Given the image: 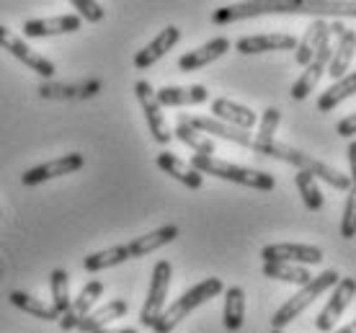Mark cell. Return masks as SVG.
Here are the masks:
<instances>
[{
	"label": "cell",
	"mask_w": 356,
	"mask_h": 333,
	"mask_svg": "<svg viewBox=\"0 0 356 333\" xmlns=\"http://www.w3.org/2000/svg\"><path fill=\"white\" fill-rule=\"evenodd\" d=\"M274 13H312V16H354V3H305V0H261V3H232L212 13V24H235L243 18L274 16Z\"/></svg>",
	"instance_id": "1"
},
{
	"label": "cell",
	"mask_w": 356,
	"mask_h": 333,
	"mask_svg": "<svg viewBox=\"0 0 356 333\" xmlns=\"http://www.w3.org/2000/svg\"><path fill=\"white\" fill-rule=\"evenodd\" d=\"M250 150L261 155H271V158H276V161H282V163H289L297 171L310 173L312 179L325 181V184H330L333 189H339V191H351V186H354V181H351L348 173L336 171V168H330L328 163L318 161L315 155L305 153V150H297V147H292V145H286V143H279V140H268V143H256V140H253V147H250Z\"/></svg>",
	"instance_id": "2"
},
{
	"label": "cell",
	"mask_w": 356,
	"mask_h": 333,
	"mask_svg": "<svg viewBox=\"0 0 356 333\" xmlns=\"http://www.w3.org/2000/svg\"><path fill=\"white\" fill-rule=\"evenodd\" d=\"M196 173H209V176H217L222 181H232V184H241V186H248V189L256 191H271L276 186V179L266 171H256V168H245V165H238V163L222 161V158H204V155H194L191 163H188Z\"/></svg>",
	"instance_id": "3"
},
{
	"label": "cell",
	"mask_w": 356,
	"mask_h": 333,
	"mask_svg": "<svg viewBox=\"0 0 356 333\" xmlns=\"http://www.w3.org/2000/svg\"><path fill=\"white\" fill-rule=\"evenodd\" d=\"M222 289H225V284H222L220 277H209V279L194 284V287L186 289L176 302H170L168 310H163L161 318H158L155 325H152V331L155 333H173L176 331V325L181 323L184 318H188V313H194L199 305H204V302L214 300L217 295H222Z\"/></svg>",
	"instance_id": "4"
},
{
	"label": "cell",
	"mask_w": 356,
	"mask_h": 333,
	"mask_svg": "<svg viewBox=\"0 0 356 333\" xmlns=\"http://www.w3.org/2000/svg\"><path fill=\"white\" fill-rule=\"evenodd\" d=\"M339 279H341V274L336 269H325L323 274L312 277L305 287H300V292H297L292 300H286L284 305L276 310L274 318H271V331H282L284 325L292 323L294 318L302 316L305 310H307L315 300L321 298V295H325L328 289L336 287V284H339Z\"/></svg>",
	"instance_id": "5"
},
{
	"label": "cell",
	"mask_w": 356,
	"mask_h": 333,
	"mask_svg": "<svg viewBox=\"0 0 356 333\" xmlns=\"http://www.w3.org/2000/svg\"><path fill=\"white\" fill-rule=\"evenodd\" d=\"M170 277H173V266H170L168 259H161V261L152 266V279H150V289H147V300H145L143 313H140V323H143L145 328H152L155 320L161 318V313L165 310Z\"/></svg>",
	"instance_id": "6"
},
{
	"label": "cell",
	"mask_w": 356,
	"mask_h": 333,
	"mask_svg": "<svg viewBox=\"0 0 356 333\" xmlns=\"http://www.w3.org/2000/svg\"><path fill=\"white\" fill-rule=\"evenodd\" d=\"M134 93H137V101L145 111V119H147V129H150L152 140L158 145H168L173 140V132L168 129V119L163 114V106L155 99V88H152L147 81H137L134 83Z\"/></svg>",
	"instance_id": "7"
},
{
	"label": "cell",
	"mask_w": 356,
	"mask_h": 333,
	"mask_svg": "<svg viewBox=\"0 0 356 333\" xmlns=\"http://www.w3.org/2000/svg\"><path fill=\"white\" fill-rule=\"evenodd\" d=\"M264 263H294V266H318L323 263V251L307 243H271L261 251Z\"/></svg>",
	"instance_id": "8"
},
{
	"label": "cell",
	"mask_w": 356,
	"mask_h": 333,
	"mask_svg": "<svg viewBox=\"0 0 356 333\" xmlns=\"http://www.w3.org/2000/svg\"><path fill=\"white\" fill-rule=\"evenodd\" d=\"M0 47H3L6 52L13 54L16 60H21L29 70H34L36 75H42V78H52L54 72H57V67H54L52 60H47L44 54L34 52V49L21 39V36L13 34V31L6 29V26H0Z\"/></svg>",
	"instance_id": "9"
},
{
	"label": "cell",
	"mask_w": 356,
	"mask_h": 333,
	"mask_svg": "<svg viewBox=\"0 0 356 333\" xmlns=\"http://www.w3.org/2000/svg\"><path fill=\"white\" fill-rule=\"evenodd\" d=\"M354 295H356V279L354 277H341L339 284L330 292L328 305L323 307L321 316L315 318V328L323 333L333 331V325L339 323V318L343 316V310L354 302Z\"/></svg>",
	"instance_id": "10"
},
{
	"label": "cell",
	"mask_w": 356,
	"mask_h": 333,
	"mask_svg": "<svg viewBox=\"0 0 356 333\" xmlns=\"http://www.w3.org/2000/svg\"><path fill=\"white\" fill-rule=\"evenodd\" d=\"M83 165H86V158L81 153H67L63 158H54L49 163H42V165H34V168H29L24 176H21V184L24 186H39V184H44V181H52V179H60V176H67V173H75L81 171Z\"/></svg>",
	"instance_id": "11"
},
{
	"label": "cell",
	"mask_w": 356,
	"mask_h": 333,
	"mask_svg": "<svg viewBox=\"0 0 356 333\" xmlns=\"http://www.w3.org/2000/svg\"><path fill=\"white\" fill-rule=\"evenodd\" d=\"M330 54H333V47H330V39H328V42H323V44L318 47V52L312 54V60L305 65L302 75L297 78V83H294L292 90H289L294 101H305L312 93V88L321 83V78L325 75V70H328Z\"/></svg>",
	"instance_id": "12"
},
{
	"label": "cell",
	"mask_w": 356,
	"mask_h": 333,
	"mask_svg": "<svg viewBox=\"0 0 356 333\" xmlns=\"http://www.w3.org/2000/svg\"><path fill=\"white\" fill-rule=\"evenodd\" d=\"M297 47V36L274 31V34H253L241 36L235 42V49L241 54H264V52H292Z\"/></svg>",
	"instance_id": "13"
},
{
	"label": "cell",
	"mask_w": 356,
	"mask_h": 333,
	"mask_svg": "<svg viewBox=\"0 0 356 333\" xmlns=\"http://www.w3.org/2000/svg\"><path fill=\"white\" fill-rule=\"evenodd\" d=\"M101 295H104V282H98V279L88 282V284L81 289V295L70 302V307L60 316V328H63V331L78 328V323L93 310V305L101 300Z\"/></svg>",
	"instance_id": "14"
},
{
	"label": "cell",
	"mask_w": 356,
	"mask_h": 333,
	"mask_svg": "<svg viewBox=\"0 0 356 333\" xmlns=\"http://www.w3.org/2000/svg\"><path fill=\"white\" fill-rule=\"evenodd\" d=\"M225 52H230V39H227V36H214L207 44L196 47V49H191V52H186V54H181V57H178V70L181 72L202 70V67H207L209 63L220 60Z\"/></svg>",
	"instance_id": "15"
},
{
	"label": "cell",
	"mask_w": 356,
	"mask_h": 333,
	"mask_svg": "<svg viewBox=\"0 0 356 333\" xmlns=\"http://www.w3.org/2000/svg\"><path fill=\"white\" fill-rule=\"evenodd\" d=\"M83 26V21L75 13H65V16L54 18H31L24 24V36L29 39H44V36H57V34H72Z\"/></svg>",
	"instance_id": "16"
},
{
	"label": "cell",
	"mask_w": 356,
	"mask_h": 333,
	"mask_svg": "<svg viewBox=\"0 0 356 333\" xmlns=\"http://www.w3.org/2000/svg\"><path fill=\"white\" fill-rule=\"evenodd\" d=\"M212 119H217V122H222L227 127H235V129H243V132H248V129H253V127L259 124V117H256L253 108L235 104L230 99L212 101Z\"/></svg>",
	"instance_id": "17"
},
{
	"label": "cell",
	"mask_w": 356,
	"mask_h": 333,
	"mask_svg": "<svg viewBox=\"0 0 356 333\" xmlns=\"http://www.w3.org/2000/svg\"><path fill=\"white\" fill-rule=\"evenodd\" d=\"M155 99L163 108L168 106H199L209 101V90L202 83H194V86H165V88L155 90Z\"/></svg>",
	"instance_id": "18"
},
{
	"label": "cell",
	"mask_w": 356,
	"mask_h": 333,
	"mask_svg": "<svg viewBox=\"0 0 356 333\" xmlns=\"http://www.w3.org/2000/svg\"><path fill=\"white\" fill-rule=\"evenodd\" d=\"M178 39H181V29L178 26L163 29L150 44L134 54V67H137V70H147V67H152V65L158 63V60H163V57L178 44Z\"/></svg>",
	"instance_id": "19"
},
{
	"label": "cell",
	"mask_w": 356,
	"mask_h": 333,
	"mask_svg": "<svg viewBox=\"0 0 356 333\" xmlns=\"http://www.w3.org/2000/svg\"><path fill=\"white\" fill-rule=\"evenodd\" d=\"M186 122L194 127V129H199L204 137H222V140H227V143H235V145H241V147H248V150L253 147V135H250V132L227 127L212 117H188L186 114Z\"/></svg>",
	"instance_id": "20"
},
{
	"label": "cell",
	"mask_w": 356,
	"mask_h": 333,
	"mask_svg": "<svg viewBox=\"0 0 356 333\" xmlns=\"http://www.w3.org/2000/svg\"><path fill=\"white\" fill-rule=\"evenodd\" d=\"M178 238V227L176 225H163L158 230H152L147 235H140V238H134L127 243V253H129V259H143V256H150V253L161 251L163 245L173 243Z\"/></svg>",
	"instance_id": "21"
},
{
	"label": "cell",
	"mask_w": 356,
	"mask_h": 333,
	"mask_svg": "<svg viewBox=\"0 0 356 333\" xmlns=\"http://www.w3.org/2000/svg\"><path fill=\"white\" fill-rule=\"evenodd\" d=\"M330 34H328V21L325 18H315L310 26L305 29L302 39H297V47H294V60L297 65H307L312 60V54L318 52V47L323 42H328Z\"/></svg>",
	"instance_id": "22"
},
{
	"label": "cell",
	"mask_w": 356,
	"mask_h": 333,
	"mask_svg": "<svg viewBox=\"0 0 356 333\" xmlns=\"http://www.w3.org/2000/svg\"><path fill=\"white\" fill-rule=\"evenodd\" d=\"M354 49H356V31L354 29H346L343 34L339 36V47L333 49L328 63V75L333 78V83L341 81L346 72H351V63H354Z\"/></svg>",
	"instance_id": "23"
},
{
	"label": "cell",
	"mask_w": 356,
	"mask_h": 333,
	"mask_svg": "<svg viewBox=\"0 0 356 333\" xmlns=\"http://www.w3.org/2000/svg\"><path fill=\"white\" fill-rule=\"evenodd\" d=\"M127 310H129L127 300H111V302H106L104 307L90 310L88 316L78 323V331L96 333V331H101V328H108V323H114V320H119V318H124Z\"/></svg>",
	"instance_id": "24"
},
{
	"label": "cell",
	"mask_w": 356,
	"mask_h": 333,
	"mask_svg": "<svg viewBox=\"0 0 356 333\" xmlns=\"http://www.w3.org/2000/svg\"><path fill=\"white\" fill-rule=\"evenodd\" d=\"M155 163H158V168H161L163 173H168L170 179L181 181V184L188 186V189H202V186H204V176H202V173H196L194 168H191L186 161H181L178 155L161 153Z\"/></svg>",
	"instance_id": "25"
},
{
	"label": "cell",
	"mask_w": 356,
	"mask_h": 333,
	"mask_svg": "<svg viewBox=\"0 0 356 333\" xmlns=\"http://www.w3.org/2000/svg\"><path fill=\"white\" fill-rule=\"evenodd\" d=\"M225 292V307H222V323L227 331H241L245 323V289L243 287H227Z\"/></svg>",
	"instance_id": "26"
},
{
	"label": "cell",
	"mask_w": 356,
	"mask_h": 333,
	"mask_svg": "<svg viewBox=\"0 0 356 333\" xmlns=\"http://www.w3.org/2000/svg\"><path fill=\"white\" fill-rule=\"evenodd\" d=\"M173 135H176L184 145H188V147L194 150V155H204V158H212V155L217 153V145H214L212 137H204L202 132H199V129H194V127L188 124L186 114H181V117H178Z\"/></svg>",
	"instance_id": "27"
},
{
	"label": "cell",
	"mask_w": 356,
	"mask_h": 333,
	"mask_svg": "<svg viewBox=\"0 0 356 333\" xmlns=\"http://www.w3.org/2000/svg\"><path fill=\"white\" fill-rule=\"evenodd\" d=\"M354 90H356V72H346L341 81H336L333 86H330L328 90H323L321 96H318V111H333V108L339 106L341 101H346L354 96Z\"/></svg>",
	"instance_id": "28"
},
{
	"label": "cell",
	"mask_w": 356,
	"mask_h": 333,
	"mask_svg": "<svg viewBox=\"0 0 356 333\" xmlns=\"http://www.w3.org/2000/svg\"><path fill=\"white\" fill-rule=\"evenodd\" d=\"M8 300H10V305H16L18 310H24V313L39 318V320H60V313H57V310H54L52 305L42 302L39 298H31V295L21 292V289L10 292Z\"/></svg>",
	"instance_id": "29"
},
{
	"label": "cell",
	"mask_w": 356,
	"mask_h": 333,
	"mask_svg": "<svg viewBox=\"0 0 356 333\" xmlns=\"http://www.w3.org/2000/svg\"><path fill=\"white\" fill-rule=\"evenodd\" d=\"M129 259V253H127V245H111L106 251H96L86 256L83 259V269L90 271V274H96V271H106L111 266H119V263H124Z\"/></svg>",
	"instance_id": "30"
},
{
	"label": "cell",
	"mask_w": 356,
	"mask_h": 333,
	"mask_svg": "<svg viewBox=\"0 0 356 333\" xmlns=\"http://www.w3.org/2000/svg\"><path fill=\"white\" fill-rule=\"evenodd\" d=\"M264 277L268 279H279L294 287H305L312 279V274L305 266H294V263H264Z\"/></svg>",
	"instance_id": "31"
},
{
	"label": "cell",
	"mask_w": 356,
	"mask_h": 333,
	"mask_svg": "<svg viewBox=\"0 0 356 333\" xmlns=\"http://www.w3.org/2000/svg\"><path fill=\"white\" fill-rule=\"evenodd\" d=\"M294 184H297V191H300V197H302L305 207L310 209V212H321L323 191H321V186H318V179H312L310 173H305V171H297L294 173Z\"/></svg>",
	"instance_id": "32"
},
{
	"label": "cell",
	"mask_w": 356,
	"mask_h": 333,
	"mask_svg": "<svg viewBox=\"0 0 356 333\" xmlns=\"http://www.w3.org/2000/svg\"><path fill=\"white\" fill-rule=\"evenodd\" d=\"M49 289H52V307L63 316L65 310L70 307V274L65 269H54L49 274Z\"/></svg>",
	"instance_id": "33"
},
{
	"label": "cell",
	"mask_w": 356,
	"mask_h": 333,
	"mask_svg": "<svg viewBox=\"0 0 356 333\" xmlns=\"http://www.w3.org/2000/svg\"><path fill=\"white\" fill-rule=\"evenodd\" d=\"M279 122H282V111L276 106H268L264 111V117L259 122V135L253 137L256 143H268V140H276V129H279Z\"/></svg>",
	"instance_id": "34"
},
{
	"label": "cell",
	"mask_w": 356,
	"mask_h": 333,
	"mask_svg": "<svg viewBox=\"0 0 356 333\" xmlns=\"http://www.w3.org/2000/svg\"><path fill=\"white\" fill-rule=\"evenodd\" d=\"M72 6L78 8V13L75 16L86 18L88 24H98V21H104V16H106V10H104V6L101 3H96V0H72Z\"/></svg>",
	"instance_id": "35"
},
{
	"label": "cell",
	"mask_w": 356,
	"mask_h": 333,
	"mask_svg": "<svg viewBox=\"0 0 356 333\" xmlns=\"http://www.w3.org/2000/svg\"><path fill=\"white\" fill-rule=\"evenodd\" d=\"M341 235L351 241L356 235V197L348 194L346 204H343V217H341Z\"/></svg>",
	"instance_id": "36"
},
{
	"label": "cell",
	"mask_w": 356,
	"mask_h": 333,
	"mask_svg": "<svg viewBox=\"0 0 356 333\" xmlns=\"http://www.w3.org/2000/svg\"><path fill=\"white\" fill-rule=\"evenodd\" d=\"M336 132H339L341 137H346V140H351V137L356 135V117L354 114H348V117H343L336 124Z\"/></svg>",
	"instance_id": "37"
},
{
	"label": "cell",
	"mask_w": 356,
	"mask_h": 333,
	"mask_svg": "<svg viewBox=\"0 0 356 333\" xmlns=\"http://www.w3.org/2000/svg\"><path fill=\"white\" fill-rule=\"evenodd\" d=\"M348 165H351V173H356V140L351 145H348Z\"/></svg>",
	"instance_id": "38"
},
{
	"label": "cell",
	"mask_w": 356,
	"mask_h": 333,
	"mask_svg": "<svg viewBox=\"0 0 356 333\" xmlns=\"http://www.w3.org/2000/svg\"><path fill=\"white\" fill-rule=\"evenodd\" d=\"M96 333H140L137 328H101Z\"/></svg>",
	"instance_id": "39"
},
{
	"label": "cell",
	"mask_w": 356,
	"mask_h": 333,
	"mask_svg": "<svg viewBox=\"0 0 356 333\" xmlns=\"http://www.w3.org/2000/svg\"><path fill=\"white\" fill-rule=\"evenodd\" d=\"M330 333H356V328H354V323H346L343 328H339V331H330Z\"/></svg>",
	"instance_id": "40"
},
{
	"label": "cell",
	"mask_w": 356,
	"mask_h": 333,
	"mask_svg": "<svg viewBox=\"0 0 356 333\" xmlns=\"http://www.w3.org/2000/svg\"><path fill=\"white\" fill-rule=\"evenodd\" d=\"M271 333H282V331H271Z\"/></svg>",
	"instance_id": "41"
}]
</instances>
